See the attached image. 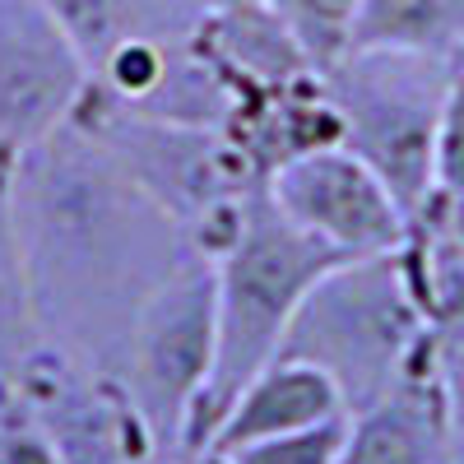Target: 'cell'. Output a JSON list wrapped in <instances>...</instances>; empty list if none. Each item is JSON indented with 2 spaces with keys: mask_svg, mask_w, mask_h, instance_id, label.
I'll list each match as a JSON object with an SVG mask.
<instances>
[{
  "mask_svg": "<svg viewBox=\"0 0 464 464\" xmlns=\"http://www.w3.org/2000/svg\"><path fill=\"white\" fill-rule=\"evenodd\" d=\"M70 126L84 130L116 172L135 181L172 223H181L196 251L209 260L227 246L246 196L260 186L223 130L153 121L102 98L93 84L74 107Z\"/></svg>",
  "mask_w": 464,
  "mask_h": 464,
  "instance_id": "obj_4",
  "label": "cell"
},
{
  "mask_svg": "<svg viewBox=\"0 0 464 464\" xmlns=\"http://www.w3.org/2000/svg\"><path fill=\"white\" fill-rule=\"evenodd\" d=\"M89 65L37 0H0V159H19L70 126Z\"/></svg>",
  "mask_w": 464,
  "mask_h": 464,
  "instance_id": "obj_9",
  "label": "cell"
},
{
  "mask_svg": "<svg viewBox=\"0 0 464 464\" xmlns=\"http://www.w3.org/2000/svg\"><path fill=\"white\" fill-rule=\"evenodd\" d=\"M209 10H223V5H251V0H205Z\"/></svg>",
  "mask_w": 464,
  "mask_h": 464,
  "instance_id": "obj_24",
  "label": "cell"
},
{
  "mask_svg": "<svg viewBox=\"0 0 464 464\" xmlns=\"http://www.w3.org/2000/svg\"><path fill=\"white\" fill-rule=\"evenodd\" d=\"M214 372V260H181L135 316L121 391L168 464H186L196 409Z\"/></svg>",
  "mask_w": 464,
  "mask_h": 464,
  "instance_id": "obj_6",
  "label": "cell"
},
{
  "mask_svg": "<svg viewBox=\"0 0 464 464\" xmlns=\"http://www.w3.org/2000/svg\"><path fill=\"white\" fill-rule=\"evenodd\" d=\"M0 464H61L43 422L10 385H0Z\"/></svg>",
  "mask_w": 464,
  "mask_h": 464,
  "instance_id": "obj_21",
  "label": "cell"
},
{
  "mask_svg": "<svg viewBox=\"0 0 464 464\" xmlns=\"http://www.w3.org/2000/svg\"><path fill=\"white\" fill-rule=\"evenodd\" d=\"M343 422L348 413L316 422V428H302V432L265 437V441H251L237 450H214V455H223L227 464H334L343 446Z\"/></svg>",
  "mask_w": 464,
  "mask_h": 464,
  "instance_id": "obj_19",
  "label": "cell"
},
{
  "mask_svg": "<svg viewBox=\"0 0 464 464\" xmlns=\"http://www.w3.org/2000/svg\"><path fill=\"white\" fill-rule=\"evenodd\" d=\"M437 186L446 196L464 200V47L450 61L446 74V98H441V121H437Z\"/></svg>",
  "mask_w": 464,
  "mask_h": 464,
  "instance_id": "obj_20",
  "label": "cell"
},
{
  "mask_svg": "<svg viewBox=\"0 0 464 464\" xmlns=\"http://www.w3.org/2000/svg\"><path fill=\"white\" fill-rule=\"evenodd\" d=\"M5 209L43 348L121 381L135 316L196 242L74 126L14 159Z\"/></svg>",
  "mask_w": 464,
  "mask_h": 464,
  "instance_id": "obj_1",
  "label": "cell"
},
{
  "mask_svg": "<svg viewBox=\"0 0 464 464\" xmlns=\"http://www.w3.org/2000/svg\"><path fill=\"white\" fill-rule=\"evenodd\" d=\"M43 348L37 334V316H33V297H28V279H24V260L14 246V227H10V209L0 196V385H10L28 358Z\"/></svg>",
  "mask_w": 464,
  "mask_h": 464,
  "instance_id": "obj_17",
  "label": "cell"
},
{
  "mask_svg": "<svg viewBox=\"0 0 464 464\" xmlns=\"http://www.w3.org/2000/svg\"><path fill=\"white\" fill-rule=\"evenodd\" d=\"M334 464H455L437 372H432V343L395 391H385L376 404L348 413Z\"/></svg>",
  "mask_w": 464,
  "mask_h": 464,
  "instance_id": "obj_10",
  "label": "cell"
},
{
  "mask_svg": "<svg viewBox=\"0 0 464 464\" xmlns=\"http://www.w3.org/2000/svg\"><path fill=\"white\" fill-rule=\"evenodd\" d=\"M400 265L432 334L464 330V200L432 190L409 218Z\"/></svg>",
  "mask_w": 464,
  "mask_h": 464,
  "instance_id": "obj_13",
  "label": "cell"
},
{
  "mask_svg": "<svg viewBox=\"0 0 464 464\" xmlns=\"http://www.w3.org/2000/svg\"><path fill=\"white\" fill-rule=\"evenodd\" d=\"M330 265L339 256L293 227L269 190L256 186L227 246L214 256V372L190 428V455L209 446L242 385L275 362L297 302Z\"/></svg>",
  "mask_w": 464,
  "mask_h": 464,
  "instance_id": "obj_2",
  "label": "cell"
},
{
  "mask_svg": "<svg viewBox=\"0 0 464 464\" xmlns=\"http://www.w3.org/2000/svg\"><path fill=\"white\" fill-rule=\"evenodd\" d=\"M265 5L284 19V28L293 33L302 56L312 61V70L325 74L348 52L362 0H265Z\"/></svg>",
  "mask_w": 464,
  "mask_h": 464,
  "instance_id": "obj_18",
  "label": "cell"
},
{
  "mask_svg": "<svg viewBox=\"0 0 464 464\" xmlns=\"http://www.w3.org/2000/svg\"><path fill=\"white\" fill-rule=\"evenodd\" d=\"M223 135L242 153L246 172L265 186L279 168L302 159V153L339 144V116L330 107V93L321 84V74H312V80H297L288 89L237 98Z\"/></svg>",
  "mask_w": 464,
  "mask_h": 464,
  "instance_id": "obj_11",
  "label": "cell"
},
{
  "mask_svg": "<svg viewBox=\"0 0 464 464\" xmlns=\"http://www.w3.org/2000/svg\"><path fill=\"white\" fill-rule=\"evenodd\" d=\"M10 168H14L10 159H0V196H5V190H10Z\"/></svg>",
  "mask_w": 464,
  "mask_h": 464,
  "instance_id": "obj_23",
  "label": "cell"
},
{
  "mask_svg": "<svg viewBox=\"0 0 464 464\" xmlns=\"http://www.w3.org/2000/svg\"><path fill=\"white\" fill-rule=\"evenodd\" d=\"M279 214L339 260L391 256L404 242V209L343 144L302 153L265 181Z\"/></svg>",
  "mask_w": 464,
  "mask_h": 464,
  "instance_id": "obj_7",
  "label": "cell"
},
{
  "mask_svg": "<svg viewBox=\"0 0 464 464\" xmlns=\"http://www.w3.org/2000/svg\"><path fill=\"white\" fill-rule=\"evenodd\" d=\"M10 391L43 422L61 464H168L121 381L74 367L52 348H37Z\"/></svg>",
  "mask_w": 464,
  "mask_h": 464,
  "instance_id": "obj_8",
  "label": "cell"
},
{
  "mask_svg": "<svg viewBox=\"0 0 464 464\" xmlns=\"http://www.w3.org/2000/svg\"><path fill=\"white\" fill-rule=\"evenodd\" d=\"M432 330L409 293L400 256L339 260L306 288L275 358L316 367L348 413L376 404L428 353Z\"/></svg>",
  "mask_w": 464,
  "mask_h": 464,
  "instance_id": "obj_3",
  "label": "cell"
},
{
  "mask_svg": "<svg viewBox=\"0 0 464 464\" xmlns=\"http://www.w3.org/2000/svg\"><path fill=\"white\" fill-rule=\"evenodd\" d=\"M464 47V0H362L348 52H404L455 61Z\"/></svg>",
  "mask_w": 464,
  "mask_h": 464,
  "instance_id": "obj_16",
  "label": "cell"
},
{
  "mask_svg": "<svg viewBox=\"0 0 464 464\" xmlns=\"http://www.w3.org/2000/svg\"><path fill=\"white\" fill-rule=\"evenodd\" d=\"M450 61L404 52H343L321 84L339 116V144L367 163L404 218L437 186V121Z\"/></svg>",
  "mask_w": 464,
  "mask_h": 464,
  "instance_id": "obj_5",
  "label": "cell"
},
{
  "mask_svg": "<svg viewBox=\"0 0 464 464\" xmlns=\"http://www.w3.org/2000/svg\"><path fill=\"white\" fill-rule=\"evenodd\" d=\"M343 400L339 391L306 362H288L275 358L269 367H260L242 395L227 404L218 432L209 437L205 450H237L265 437H284V432H302V428H316V422L343 418Z\"/></svg>",
  "mask_w": 464,
  "mask_h": 464,
  "instance_id": "obj_14",
  "label": "cell"
},
{
  "mask_svg": "<svg viewBox=\"0 0 464 464\" xmlns=\"http://www.w3.org/2000/svg\"><path fill=\"white\" fill-rule=\"evenodd\" d=\"M196 47L205 52V61L223 74V84L237 98L288 89L316 74L312 61L302 56V47L293 43V33L284 28V19L265 0L209 10L196 28Z\"/></svg>",
  "mask_w": 464,
  "mask_h": 464,
  "instance_id": "obj_12",
  "label": "cell"
},
{
  "mask_svg": "<svg viewBox=\"0 0 464 464\" xmlns=\"http://www.w3.org/2000/svg\"><path fill=\"white\" fill-rule=\"evenodd\" d=\"M432 372L446 409V432H450V455L464 464V330L455 334H432Z\"/></svg>",
  "mask_w": 464,
  "mask_h": 464,
  "instance_id": "obj_22",
  "label": "cell"
},
{
  "mask_svg": "<svg viewBox=\"0 0 464 464\" xmlns=\"http://www.w3.org/2000/svg\"><path fill=\"white\" fill-rule=\"evenodd\" d=\"M74 43L89 74L126 43H177L196 37L209 14L205 0H37Z\"/></svg>",
  "mask_w": 464,
  "mask_h": 464,
  "instance_id": "obj_15",
  "label": "cell"
}]
</instances>
